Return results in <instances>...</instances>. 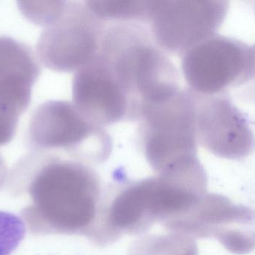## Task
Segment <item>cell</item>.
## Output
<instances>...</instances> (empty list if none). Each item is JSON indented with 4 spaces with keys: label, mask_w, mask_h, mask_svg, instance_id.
<instances>
[{
    "label": "cell",
    "mask_w": 255,
    "mask_h": 255,
    "mask_svg": "<svg viewBox=\"0 0 255 255\" xmlns=\"http://www.w3.org/2000/svg\"><path fill=\"white\" fill-rule=\"evenodd\" d=\"M194 94L198 142L220 158L241 160L255 148V137L244 115L224 94Z\"/></svg>",
    "instance_id": "30bf717a"
},
{
    "label": "cell",
    "mask_w": 255,
    "mask_h": 255,
    "mask_svg": "<svg viewBox=\"0 0 255 255\" xmlns=\"http://www.w3.org/2000/svg\"><path fill=\"white\" fill-rule=\"evenodd\" d=\"M88 8L103 22H148L151 1H85Z\"/></svg>",
    "instance_id": "5bb4252c"
},
{
    "label": "cell",
    "mask_w": 255,
    "mask_h": 255,
    "mask_svg": "<svg viewBox=\"0 0 255 255\" xmlns=\"http://www.w3.org/2000/svg\"><path fill=\"white\" fill-rule=\"evenodd\" d=\"M23 220L10 213L0 211V255L11 254L25 237Z\"/></svg>",
    "instance_id": "2e32d148"
},
{
    "label": "cell",
    "mask_w": 255,
    "mask_h": 255,
    "mask_svg": "<svg viewBox=\"0 0 255 255\" xmlns=\"http://www.w3.org/2000/svg\"><path fill=\"white\" fill-rule=\"evenodd\" d=\"M11 177L26 184L31 202L21 215L33 235L86 236L103 191L91 166L56 153L34 151L18 162Z\"/></svg>",
    "instance_id": "6da1fadb"
},
{
    "label": "cell",
    "mask_w": 255,
    "mask_h": 255,
    "mask_svg": "<svg viewBox=\"0 0 255 255\" xmlns=\"http://www.w3.org/2000/svg\"><path fill=\"white\" fill-rule=\"evenodd\" d=\"M96 57L127 103L130 120H140L181 89L176 67L138 22L106 25Z\"/></svg>",
    "instance_id": "7a4b0ae2"
},
{
    "label": "cell",
    "mask_w": 255,
    "mask_h": 255,
    "mask_svg": "<svg viewBox=\"0 0 255 255\" xmlns=\"http://www.w3.org/2000/svg\"><path fill=\"white\" fill-rule=\"evenodd\" d=\"M181 57L188 88L200 95L223 94L252 79L251 46L237 39L215 34Z\"/></svg>",
    "instance_id": "ba28073f"
},
{
    "label": "cell",
    "mask_w": 255,
    "mask_h": 255,
    "mask_svg": "<svg viewBox=\"0 0 255 255\" xmlns=\"http://www.w3.org/2000/svg\"><path fill=\"white\" fill-rule=\"evenodd\" d=\"M27 139L34 151L64 154L89 166L107 160L113 145L104 127L88 119L73 103L62 100L46 102L37 108Z\"/></svg>",
    "instance_id": "3957f363"
},
{
    "label": "cell",
    "mask_w": 255,
    "mask_h": 255,
    "mask_svg": "<svg viewBox=\"0 0 255 255\" xmlns=\"http://www.w3.org/2000/svg\"><path fill=\"white\" fill-rule=\"evenodd\" d=\"M139 142L151 169L160 173L180 160L197 155L194 94L181 89L140 119Z\"/></svg>",
    "instance_id": "5b68a950"
},
{
    "label": "cell",
    "mask_w": 255,
    "mask_h": 255,
    "mask_svg": "<svg viewBox=\"0 0 255 255\" xmlns=\"http://www.w3.org/2000/svg\"><path fill=\"white\" fill-rule=\"evenodd\" d=\"M6 173V166L4 164V160H3L2 157L0 156V184L1 183V181L4 179V175Z\"/></svg>",
    "instance_id": "ac0fdd59"
},
{
    "label": "cell",
    "mask_w": 255,
    "mask_h": 255,
    "mask_svg": "<svg viewBox=\"0 0 255 255\" xmlns=\"http://www.w3.org/2000/svg\"><path fill=\"white\" fill-rule=\"evenodd\" d=\"M37 55L14 39L0 37V80L23 77L37 82L40 75Z\"/></svg>",
    "instance_id": "7c38bea8"
},
{
    "label": "cell",
    "mask_w": 255,
    "mask_h": 255,
    "mask_svg": "<svg viewBox=\"0 0 255 255\" xmlns=\"http://www.w3.org/2000/svg\"><path fill=\"white\" fill-rule=\"evenodd\" d=\"M224 0L151 1L150 32L165 53L180 55L215 35L226 19Z\"/></svg>",
    "instance_id": "8992f818"
},
{
    "label": "cell",
    "mask_w": 255,
    "mask_h": 255,
    "mask_svg": "<svg viewBox=\"0 0 255 255\" xmlns=\"http://www.w3.org/2000/svg\"><path fill=\"white\" fill-rule=\"evenodd\" d=\"M106 24L85 1H67L62 16L40 34L37 58L50 70L76 73L98 53Z\"/></svg>",
    "instance_id": "52a82bcc"
},
{
    "label": "cell",
    "mask_w": 255,
    "mask_h": 255,
    "mask_svg": "<svg viewBox=\"0 0 255 255\" xmlns=\"http://www.w3.org/2000/svg\"><path fill=\"white\" fill-rule=\"evenodd\" d=\"M18 4L21 13L28 21L46 28L62 16L67 1H22Z\"/></svg>",
    "instance_id": "9a60e30c"
},
{
    "label": "cell",
    "mask_w": 255,
    "mask_h": 255,
    "mask_svg": "<svg viewBox=\"0 0 255 255\" xmlns=\"http://www.w3.org/2000/svg\"><path fill=\"white\" fill-rule=\"evenodd\" d=\"M252 79H255V44L251 46Z\"/></svg>",
    "instance_id": "e0dca14e"
},
{
    "label": "cell",
    "mask_w": 255,
    "mask_h": 255,
    "mask_svg": "<svg viewBox=\"0 0 255 255\" xmlns=\"http://www.w3.org/2000/svg\"><path fill=\"white\" fill-rule=\"evenodd\" d=\"M128 255H199L196 239L183 234L143 236L135 241Z\"/></svg>",
    "instance_id": "4fadbf2b"
},
{
    "label": "cell",
    "mask_w": 255,
    "mask_h": 255,
    "mask_svg": "<svg viewBox=\"0 0 255 255\" xmlns=\"http://www.w3.org/2000/svg\"><path fill=\"white\" fill-rule=\"evenodd\" d=\"M35 82L23 77L0 80V146L16 135L18 124L31 101Z\"/></svg>",
    "instance_id": "8fae6325"
},
{
    "label": "cell",
    "mask_w": 255,
    "mask_h": 255,
    "mask_svg": "<svg viewBox=\"0 0 255 255\" xmlns=\"http://www.w3.org/2000/svg\"><path fill=\"white\" fill-rule=\"evenodd\" d=\"M164 192L157 175L128 181L103 191L97 218L87 238L106 246L124 235H142L166 217Z\"/></svg>",
    "instance_id": "277c9868"
},
{
    "label": "cell",
    "mask_w": 255,
    "mask_h": 255,
    "mask_svg": "<svg viewBox=\"0 0 255 255\" xmlns=\"http://www.w3.org/2000/svg\"><path fill=\"white\" fill-rule=\"evenodd\" d=\"M168 229L194 239L215 238L233 254H248L255 249V210L235 205L223 195L206 193Z\"/></svg>",
    "instance_id": "9c48e42d"
}]
</instances>
